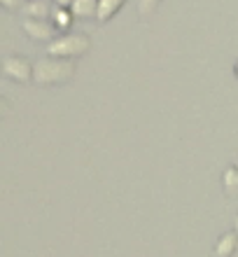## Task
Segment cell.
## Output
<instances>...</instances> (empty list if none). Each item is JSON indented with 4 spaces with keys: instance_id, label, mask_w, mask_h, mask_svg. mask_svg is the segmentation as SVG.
<instances>
[{
    "instance_id": "cell-5",
    "label": "cell",
    "mask_w": 238,
    "mask_h": 257,
    "mask_svg": "<svg viewBox=\"0 0 238 257\" xmlns=\"http://www.w3.org/2000/svg\"><path fill=\"white\" fill-rule=\"evenodd\" d=\"M124 3H126V0H98V10H96L98 24H105V21L112 19V17L124 7Z\"/></svg>"
},
{
    "instance_id": "cell-12",
    "label": "cell",
    "mask_w": 238,
    "mask_h": 257,
    "mask_svg": "<svg viewBox=\"0 0 238 257\" xmlns=\"http://www.w3.org/2000/svg\"><path fill=\"white\" fill-rule=\"evenodd\" d=\"M5 115H10V103L0 96V117H5Z\"/></svg>"
},
{
    "instance_id": "cell-4",
    "label": "cell",
    "mask_w": 238,
    "mask_h": 257,
    "mask_svg": "<svg viewBox=\"0 0 238 257\" xmlns=\"http://www.w3.org/2000/svg\"><path fill=\"white\" fill-rule=\"evenodd\" d=\"M24 31H26L33 40L45 42V40H54L59 28L52 26V24H49V21H45V19H33V17H28V19L24 21Z\"/></svg>"
},
{
    "instance_id": "cell-8",
    "label": "cell",
    "mask_w": 238,
    "mask_h": 257,
    "mask_svg": "<svg viewBox=\"0 0 238 257\" xmlns=\"http://www.w3.org/2000/svg\"><path fill=\"white\" fill-rule=\"evenodd\" d=\"M236 245H238L236 234H226V236L219 238V243H217V248H215V252H217L219 257H229L233 250H236Z\"/></svg>"
},
{
    "instance_id": "cell-9",
    "label": "cell",
    "mask_w": 238,
    "mask_h": 257,
    "mask_svg": "<svg viewBox=\"0 0 238 257\" xmlns=\"http://www.w3.org/2000/svg\"><path fill=\"white\" fill-rule=\"evenodd\" d=\"M159 3H161V0H140V3H138V12H140V17H150V14L159 7Z\"/></svg>"
},
{
    "instance_id": "cell-11",
    "label": "cell",
    "mask_w": 238,
    "mask_h": 257,
    "mask_svg": "<svg viewBox=\"0 0 238 257\" xmlns=\"http://www.w3.org/2000/svg\"><path fill=\"white\" fill-rule=\"evenodd\" d=\"M68 17H70V14L68 12H66V10H56V19H59V24H61V26L63 28H66V26H68Z\"/></svg>"
},
{
    "instance_id": "cell-7",
    "label": "cell",
    "mask_w": 238,
    "mask_h": 257,
    "mask_svg": "<svg viewBox=\"0 0 238 257\" xmlns=\"http://www.w3.org/2000/svg\"><path fill=\"white\" fill-rule=\"evenodd\" d=\"M21 10L26 12V17H33V19H45V17H49L47 0H31V3H26Z\"/></svg>"
},
{
    "instance_id": "cell-1",
    "label": "cell",
    "mask_w": 238,
    "mask_h": 257,
    "mask_svg": "<svg viewBox=\"0 0 238 257\" xmlns=\"http://www.w3.org/2000/svg\"><path fill=\"white\" fill-rule=\"evenodd\" d=\"M73 75H75V63L63 61V59H45V61H38L33 68V80L40 87L66 84Z\"/></svg>"
},
{
    "instance_id": "cell-14",
    "label": "cell",
    "mask_w": 238,
    "mask_h": 257,
    "mask_svg": "<svg viewBox=\"0 0 238 257\" xmlns=\"http://www.w3.org/2000/svg\"><path fill=\"white\" fill-rule=\"evenodd\" d=\"M236 227H238V220H236Z\"/></svg>"
},
{
    "instance_id": "cell-2",
    "label": "cell",
    "mask_w": 238,
    "mask_h": 257,
    "mask_svg": "<svg viewBox=\"0 0 238 257\" xmlns=\"http://www.w3.org/2000/svg\"><path fill=\"white\" fill-rule=\"evenodd\" d=\"M89 49H91V40H89L87 35H63V38H56L54 42H49L47 47V54L52 56H66V59H70V56H82L87 54Z\"/></svg>"
},
{
    "instance_id": "cell-10",
    "label": "cell",
    "mask_w": 238,
    "mask_h": 257,
    "mask_svg": "<svg viewBox=\"0 0 238 257\" xmlns=\"http://www.w3.org/2000/svg\"><path fill=\"white\" fill-rule=\"evenodd\" d=\"M0 5L5 7V10H10V12H17V10L24 7V0H0Z\"/></svg>"
},
{
    "instance_id": "cell-6",
    "label": "cell",
    "mask_w": 238,
    "mask_h": 257,
    "mask_svg": "<svg viewBox=\"0 0 238 257\" xmlns=\"http://www.w3.org/2000/svg\"><path fill=\"white\" fill-rule=\"evenodd\" d=\"M96 10H98V0H73V3H70L73 17H80V19L96 17Z\"/></svg>"
},
{
    "instance_id": "cell-13",
    "label": "cell",
    "mask_w": 238,
    "mask_h": 257,
    "mask_svg": "<svg viewBox=\"0 0 238 257\" xmlns=\"http://www.w3.org/2000/svg\"><path fill=\"white\" fill-rule=\"evenodd\" d=\"M56 3H59V5H61V7H66V5H70L73 0H56Z\"/></svg>"
},
{
    "instance_id": "cell-3",
    "label": "cell",
    "mask_w": 238,
    "mask_h": 257,
    "mask_svg": "<svg viewBox=\"0 0 238 257\" xmlns=\"http://www.w3.org/2000/svg\"><path fill=\"white\" fill-rule=\"evenodd\" d=\"M0 66H3V75L14 82H28L33 77L31 63H28L26 59H21V56H7V59H3Z\"/></svg>"
}]
</instances>
